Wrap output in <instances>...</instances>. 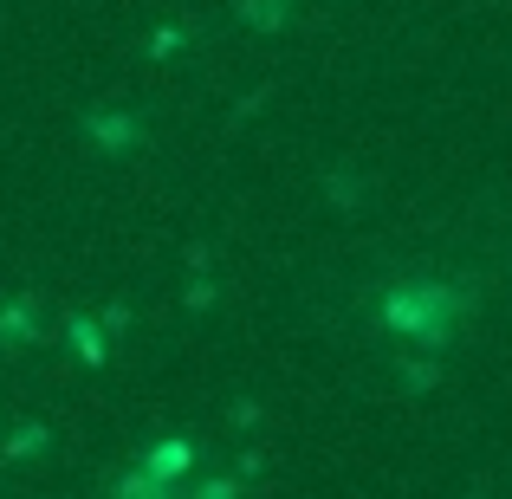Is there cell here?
<instances>
[{
    "label": "cell",
    "mask_w": 512,
    "mask_h": 499,
    "mask_svg": "<svg viewBox=\"0 0 512 499\" xmlns=\"http://www.w3.org/2000/svg\"><path fill=\"white\" fill-rule=\"evenodd\" d=\"M454 312H461V292L448 286H396L383 299V325L402 337H422V344H448Z\"/></svg>",
    "instance_id": "1"
},
{
    "label": "cell",
    "mask_w": 512,
    "mask_h": 499,
    "mask_svg": "<svg viewBox=\"0 0 512 499\" xmlns=\"http://www.w3.org/2000/svg\"><path fill=\"white\" fill-rule=\"evenodd\" d=\"M188 467V441H169V448H150V474L156 480H175Z\"/></svg>",
    "instance_id": "2"
}]
</instances>
